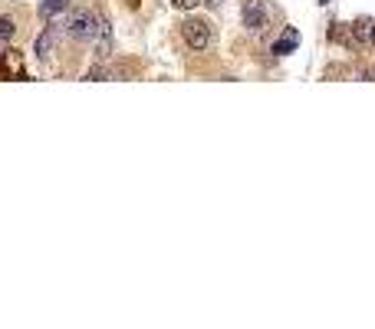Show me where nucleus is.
Returning a JSON list of instances; mask_svg holds the SVG:
<instances>
[{
	"label": "nucleus",
	"mask_w": 375,
	"mask_h": 329,
	"mask_svg": "<svg viewBox=\"0 0 375 329\" xmlns=\"http://www.w3.org/2000/svg\"><path fill=\"white\" fill-rule=\"evenodd\" d=\"M181 36H184V43L195 49V53L208 49V47H211V40H214L211 23H208V20H201V16H188V20L181 23Z\"/></svg>",
	"instance_id": "1"
},
{
	"label": "nucleus",
	"mask_w": 375,
	"mask_h": 329,
	"mask_svg": "<svg viewBox=\"0 0 375 329\" xmlns=\"http://www.w3.org/2000/svg\"><path fill=\"white\" fill-rule=\"evenodd\" d=\"M66 33L73 36V40H93V33H96V14H89V10H73V14L66 16Z\"/></svg>",
	"instance_id": "2"
},
{
	"label": "nucleus",
	"mask_w": 375,
	"mask_h": 329,
	"mask_svg": "<svg viewBox=\"0 0 375 329\" xmlns=\"http://www.w3.org/2000/svg\"><path fill=\"white\" fill-rule=\"evenodd\" d=\"M241 20H244L247 30L263 33V30H267V23H270L267 0H244V7H241Z\"/></svg>",
	"instance_id": "3"
},
{
	"label": "nucleus",
	"mask_w": 375,
	"mask_h": 329,
	"mask_svg": "<svg viewBox=\"0 0 375 329\" xmlns=\"http://www.w3.org/2000/svg\"><path fill=\"white\" fill-rule=\"evenodd\" d=\"M93 43H96V56H99V60H109V56H112V27H109V20H106V16H96Z\"/></svg>",
	"instance_id": "4"
},
{
	"label": "nucleus",
	"mask_w": 375,
	"mask_h": 329,
	"mask_svg": "<svg viewBox=\"0 0 375 329\" xmlns=\"http://www.w3.org/2000/svg\"><path fill=\"white\" fill-rule=\"evenodd\" d=\"M372 20H356V23H349V47H365V43H372Z\"/></svg>",
	"instance_id": "5"
},
{
	"label": "nucleus",
	"mask_w": 375,
	"mask_h": 329,
	"mask_svg": "<svg viewBox=\"0 0 375 329\" xmlns=\"http://www.w3.org/2000/svg\"><path fill=\"white\" fill-rule=\"evenodd\" d=\"M296 47H300V33H296L293 27H287V30H283V36L274 43V53H277V56H287V53H293Z\"/></svg>",
	"instance_id": "6"
},
{
	"label": "nucleus",
	"mask_w": 375,
	"mask_h": 329,
	"mask_svg": "<svg viewBox=\"0 0 375 329\" xmlns=\"http://www.w3.org/2000/svg\"><path fill=\"white\" fill-rule=\"evenodd\" d=\"M10 73H14V76L23 73V60H20V53H16V49H7V53H3V60H0V76H10Z\"/></svg>",
	"instance_id": "7"
},
{
	"label": "nucleus",
	"mask_w": 375,
	"mask_h": 329,
	"mask_svg": "<svg viewBox=\"0 0 375 329\" xmlns=\"http://www.w3.org/2000/svg\"><path fill=\"white\" fill-rule=\"evenodd\" d=\"M53 47H56V30H43L40 33V36H36V56H40V60H47L49 53H53Z\"/></svg>",
	"instance_id": "8"
},
{
	"label": "nucleus",
	"mask_w": 375,
	"mask_h": 329,
	"mask_svg": "<svg viewBox=\"0 0 375 329\" xmlns=\"http://www.w3.org/2000/svg\"><path fill=\"white\" fill-rule=\"evenodd\" d=\"M66 7H69V0H43V3H40V16H43V20H53L56 14H63Z\"/></svg>",
	"instance_id": "9"
},
{
	"label": "nucleus",
	"mask_w": 375,
	"mask_h": 329,
	"mask_svg": "<svg viewBox=\"0 0 375 329\" xmlns=\"http://www.w3.org/2000/svg\"><path fill=\"white\" fill-rule=\"evenodd\" d=\"M14 33H16L14 16H0V40H10Z\"/></svg>",
	"instance_id": "10"
},
{
	"label": "nucleus",
	"mask_w": 375,
	"mask_h": 329,
	"mask_svg": "<svg viewBox=\"0 0 375 329\" xmlns=\"http://www.w3.org/2000/svg\"><path fill=\"white\" fill-rule=\"evenodd\" d=\"M171 3H175L178 10H195V7L201 3V0H171Z\"/></svg>",
	"instance_id": "11"
},
{
	"label": "nucleus",
	"mask_w": 375,
	"mask_h": 329,
	"mask_svg": "<svg viewBox=\"0 0 375 329\" xmlns=\"http://www.w3.org/2000/svg\"><path fill=\"white\" fill-rule=\"evenodd\" d=\"M86 80H106V69L102 66H96V69H89V76Z\"/></svg>",
	"instance_id": "12"
},
{
	"label": "nucleus",
	"mask_w": 375,
	"mask_h": 329,
	"mask_svg": "<svg viewBox=\"0 0 375 329\" xmlns=\"http://www.w3.org/2000/svg\"><path fill=\"white\" fill-rule=\"evenodd\" d=\"M362 80H369V82H375V69H365V73H362Z\"/></svg>",
	"instance_id": "13"
},
{
	"label": "nucleus",
	"mask_w": 375,
	"mask_h": 329,
	"mask_svg": "<svg viewBox=\"0 0 375 329\" xmlns=\"http://www.w3.org/2000/svg\"><path fill=\"white\" fill-rule=\"evenodd\" d=\"M201 3H208V7H221V0H201Z\"/></svg>",
	"instance_id": "14"
},
{
	"label": "nucleus",
	"mask_w": 375,
	"mask_h": 329,
	"mask_svg": "<svg viewBox=\"0 0 375 329\" xmlns=\"http://www.w3.org/2000/svg\"><path fill=\"white\" fill-rule=\"evenodd\" d=\"M372 43H375V27H372Z\"/></svg>",
	"instance_id": "15"
},
{
	"label": "nucleus",
	"mask_w": 375,
	"mask_h": 329,
	"mask_svg": "<svg viewBox=\"0 0 375 329\" xmlns=\"http://www.w3.org/2000/svg\"><path fill=\"white\" fill-rule=\"evenodd\" d=\"M319 3H329V0H319Z\"/></svg>",
	"instance_id": "16"
}]
</instances>
